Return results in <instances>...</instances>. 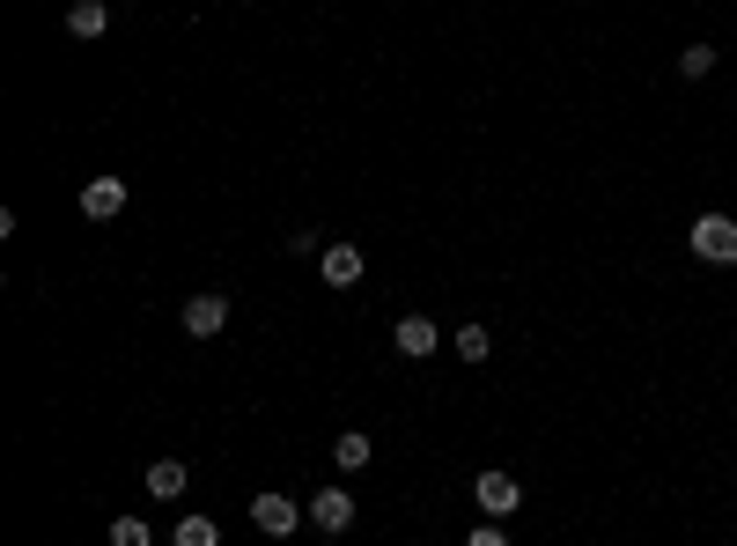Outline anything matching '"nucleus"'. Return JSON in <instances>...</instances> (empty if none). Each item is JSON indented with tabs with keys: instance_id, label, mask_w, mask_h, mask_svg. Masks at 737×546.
<instances>
[{
	"instance_id": "f257e3e1",
	"label": "nucleus",
	"mask_w": 737,
	"mask_h": 546,
	"mask_svg": "<svg viewBox=\"0 0 737 546\" xmlns=\"http://www.w3.org/2000/svg\"><path fill=\"white\" fill-rule=\"evenodd\" d=\"M693 259H708V266H737V222H730V215H693Z\"/></svg>"
},
{
	"instance_id": "f03ea898",
	"label": "nucleus",
	"mask_w": 737,
	"mask_h": 546,
	"mask_svg": "<svg viewBox=\"0 0 737 546\" xmlns=\"http://www.w3.org/2000/svg\"><path fill=\"white\" fill-rule=\"evenodd\" d=\"M302 517H310V510H302V502H288V495H251V524H258L266 539H288Z\"/></svg>"
},
{
	"instance_id": "7ed1b4c3",
	"label": "nucleus",
	"mask_w": 737,
	"mask_h": 546,
	"mask_svg": "<svg viewBox=\"0 0 737 546\" xmlns=\"http://www.w3.org/2000/svg\"><path fill=\"white\" fill-rule=\"evenodd\" d=\"M472 502H480L487 517H509L516 502H524V488H516V472H480V480H472Z\"/></svg>"
},
{
	"instance_id": "20e7f679",
	"label": "nucleus",
	"mask_w": 737,
	"mask_h": 546,
	"mask_svg": "<svg viewBox=\"0 0 737 546\" xmlns=\"http://www.w3.org/2000/svg\"><path fill=\"white\" fill-rule=\"evenodd\" d=\"M81 215H89V222L125 215V177H89V185H81Z\"/></svg>"
},
{
	"instance_id": "39448f33",
	"label": "nucleus",
	"mask_w": 737,
	"mask_h": 546,
	"mask_svg": "<svg viewBox=\"0 0 737 546\" xmlns=\"http://www.w3.org/2000/svg\"><path fill=\"white\" fill-rule=\"evenodd\" d=\"M392 340H398V354H414V362H420V354H436V340H442V332H436V318L406 310V318L392 325Z\"/></svg>"
},
{
	"instance_id": "423d86ee",
	"label": "nucleus",
	"mask_w": 737,
	"mask_h": 546,
	"mask_svg": "<svg viewBox=\"0 0 737 546\" xmlns=\"http://www.w3.org/2000/svg\"><path fill=\"white\" fill-rule=\"evenodd\" d=\"M221 325H229V296H193L185 303V332H193V340H215Z\"/></svg>"
},
{
	"instance_id": "0eeeda50",
	"label": "nucleus",
	"mask_w": 737,
	"mask_h": 546,
	"mask_svg": "<svg viewBox=\"0 0 737 546\" xmlns=\"http://www.w3.org/2000/svg\"><path fill=\"white\" fill-rule=\"evenodd\" d=\"M318 281H324V288H354V281H362V251H354V244H332L318 259Z\"/></svg>"
},
{
	"instance_id": "6e6552de",
	"label": "nucleus",
	"mask_w": 737,
	"mask_h": 546,
	"mask_svg": "<svg viewBox=\"0 0 737 546\" xmlns=\"http://www.w3.org/2000/svg\"><path fill=\"white\" fill-rule=\"evenodd\" d=\"M310 524H318V532H346V524H354V495H346V488H324V495L310 502Z\"/></svg>"
},
{
	"instance_id": "1a4fd4ad",
	"label": "nucleus",
	"mask_w": 737,
	"mask_h": 546,
	"mask_svg": "<svg viewBox=\"0 0 737 546\" xmlns=\"http://www.w3.org/2000/svg\"><path fill=\"white\" fill-rule=\"evenodd\" d=\"M185 480H193V472H185V458H155V466H147V495H155V502H177V495H185Z\"/></svg>"
},
{
	"instance_id": "9d476101",
	"label": "nucleus",
	"mask_w": 737,
	"mask_h": 546,
	"mask_svg": "<svg viewBox=\"0 0 737 546\" xmlns=\"http://www.w3.org/2000/svg\"><path fill=\"white\" fill-rule=\"evenodd\" d=\"M111 30V8L103 0H74L67 8V37H103Z\"/></svg>"
},
{
	"instance_id": "9b49d317",
	"label": "nucleus",
	"mask_w": 737,
	"mask_h": 546,
	"mask_svg": "<svg viewBox=\"0 0 737 546\" xmlns=\"http://www.w3.org/2000/svg\"><path fill=\"white\" fill-rule=\"evenodd\" d=\"M332 458H340V472H362L369 458H376V444H369L362 428H340V444H332Z\"/></svg>"
},
{
	"instance_id": "f8f14e48",
	"label": "nucleus",
	"mask_w": 737,
	"mask_h": 546,
	"mask_svg": "<svg viewBox=\"0 0 737 546\" xmlns=\"http://www.w3.org/2000/svg\"><path fill=\"white\" fill-rule=\"evenodd\" d=\"M170 546H221V532H215V517H185Z\"/></svg>"
},
{
	"instance_id": "ddd939ff",
	"label": "nucleus",
	"mask_w": 737,
	"mask_h": 546,
	"mask_svg": "<svg viewBox=\"0 0 737 546\" xmlns=\"http://www.w3.org/2000/svg\"><path fill=\"white\" fill-rule=\"evenodd\" d=\"M487 325H458V354H465V362H487Z\"/></svg>"
},
{
	"instance_id": "4468645a",
	"label": "nucleus",
	"mask_w": 737,
	"mask_h": 546,
	"mask_svg": "<svg viewBox=\"0 0 737 546\" xmlns=\"http://www.w3.org/2000/svg\"><path fill=\"white\" fill-rule=\"evenodd\" d=\"M708 67H715V45H686V52H679V75H686V81H701Z\"/></svg>"
},
{
	"instance_id": "2eb2a0df",
	"label": "nucleus",
	"mask_w": 737,
	"mask_h": 546,
	"mask_svg": "<svg viewBox=\"0 0 737 546\" xmlns=\"http://www.w3.org/2000/svg\"><path fill=\"white\" fill-rule=\"evenodd\" d=\"M111 546H155V532H147L141 517H119L111 524Z\"/></svg>"
},
{
	"instance_id": "dca6fc26",
	"label": "nucleus",
	"mask_w": 737,
	"mask_h": 546,
	"mask_svg": "<svg viewBox=\"0 0 737 546\" xmlns=\"http://www.w3.org/2000/svg\"><path fill=\"white\" fill-rule=\"evenodd\" d=\"M465 546H509V539H502V524H480V532H472Z\"/></svg>"
}]
</instances>
